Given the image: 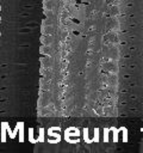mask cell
<instances>
[{"mask_svg": "<svg viewBox=\"0 0 143 153\" xmlns=\"http://www.w3.org/2000/svg\"><path fill=\"white\" fill-rule=\"evenodd\" d=\"M0 36H1V32H0Z\"/></svg>", "mask_w": 143, "mask_h": 153, "instance_id": "1", "label": "cell"}, {"mask_svg": "<svg viewBox=\"0 0 143 153\" xmlns=\"http://www.w3.org/2000/svg\"><path fill=\"white\" fill-rule=\"evenodd\" d=\"M0 10H1V6H0Z\"/></svg>", "mask_w": 143, "mask_h": 153, "instance_id": "2", "label": "cell"}, {"mask_svg": "<svg viewBox=\"0 0 143 153\" xmlns=\"http://www.w3.org/2000/svg\"><path fill=\"white\" fill-rule=\"evenodd\" d=\"M0 22H1V18H0Z\"/></svg>", "mask_w": 143, "mask_h": 153, "instance_id": "3", "label": "cell"}]
</instances>
